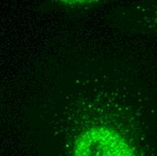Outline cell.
I'll return each mask as SVG.
<instances>
[{
	"instance_id": "obj_1",
	"label": "cell",
	"mask_w": 157,
	"mask_h": 156,
	"mask_svg": "<svg viewBox=\"0 0 157 156\" xmlns=\"http://www.w3.org/2000/svg\"><path fill=\"white\" fill-rule=\"evenodd\" d=\"M76 156H132L137 153L117 130L108 126H93L82 131L72 150Z\"/></svg>"
},
{
	"instance_id": "obj_2",
	"label": "cell",
	"mask_w": 157,
	"mask_h": 156,
	"mask_svg": "<svg viewBox=\"0 0 157 156\" xmlns=\"http://www.w3.org/2000/svg\"><path fill=\"white\" fill-rule=\"evenodd\" d=\"M58 1L63 5L69 6H80L91 5L97 2H99L101 0H58Z\"/></svg>"
}]
</instances>
